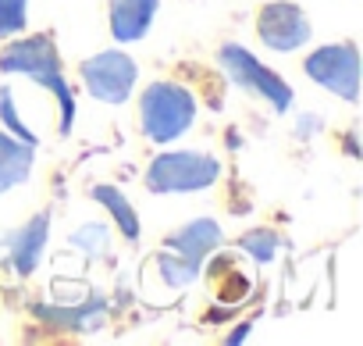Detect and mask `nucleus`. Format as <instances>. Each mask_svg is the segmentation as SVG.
<instances>
[{
  "label": "nucleus",
  "mask_w": 363,
  "mask_h": 346,
  "mask_svg": "<svg viewBox=\"0 0 363 346\" xmlns=\"http://www.w3.org/2000/svg\"><path fill=\"white\" fill-rule=\"evenodd\" d=\"M0 118H4V125H8L18 139H26V143H33V146H36V136H33V132L26 129V121L15 114V100H11V90H8V86L0 90Z\"/></svg>",
  "instance_id": "17"
},
{
  "label": "nucleus",
  "mask_w": 363,
  "mask_h": 346,
  "mask_svg": "<svg viewBox=\"0 0 363 346\" xmlns=\"http://www.w3.org/2000/svg\"><path fill=\"white\" fill-rule=\"evenodd\" d=\"M47 232H50V218H47V215H36L22 232L11 236V264H15L18 275L36 271V264H40V257H43Z\"/></svg>",
  "instance_id": "10"
},
{
  "label": "nucleus",
  "mask_w": 363,
  "mask_h": 346,
  "mask_svg": "<svg viewBox=\"0 0 363 346\" xmlns=\"http://www.w3.org/2000/svg\"><path fill=\"white\" fill-rule=\"evenodd\" d=\"M43 318H50V321H57V325H65V328H86V332H93L96 325H100V314H104V300L100 296H93L89 303H82V307H68V310H40Z\"/></svg>",
  "instance_id": "13"
},
{
  "label": "nucleus",
  "mask_w": 363,
  "mask_h": 346,
  "mask_svg": "<svg viewBox=\"0 0 363 346\" xmlns=\"http://www.w3.org/2000/svg\"><path fill=\"white\" fill-rule=\"evenodd\" d=\"M160 271H164V279L171 282V286H189L193 279H196V271H200V264H193V261H186V257H171V254H164L160 257Z\"/></svg>",
  "instance_id": "14"
},
{
  "label": "nucleus",
  "mask_w": 363,
  "mask_h": 346,
  "mask_svg": "<svg viewBox=\"0 0 363 346\" xmlns=\"http://www.w3.org/2000/svg\"><path fill=\"white\" fill-rule=\"evenodd\" d=\"M306 75L331 90L342 100H356V86H359V50L356 43H335V47H320L317 54L306 58Z\"/></svg>",
  "instance_id": "5"
},
{
  "label": "nucleus",
  "mask_w": 363,
  "mask_h": 346,
  "mask_svg": "<svg viewBox=\"0 0 363 346\" xmlns=\"http://www.w3.org/2000/svg\"><path fill=\"white\" fill-rule=\"evenodd\" d=\"M93 197L114 215V222L121 225L125 239H139V218H135L132 204L121 197V190H114V186H93Z\"/></svg>",
  "instance_id": "12"
},
{
  "label": "nucleus",
  "mask_w": 363,
  "mask_h": 346,
  "mask_svg": "<svg viewBox=\"0 0 363 346\" xmlns=\"http://www.w3.org/2000/svg\"><path fill=\"white\" fill-rule=\"evenodd\" d=\"M221 243V225L214 218H196L189 225H182L174 236H171V250L182 254L193 264H203V257Z\"/></svg>",
  "instance_id": "9"
},
{
  "label": "nucleus",
  "mask_w": 363,
  "mask_h": 346,
  "mask_svg": "<svg viewBox=\"0 0 363 346\" xmlns=\"http://www.w3.org/2000/svg\"><path fill=\"white\" fill-rule=\"evenodd\" d=\"M72 247H79L89 257H100L107 250V229L104 225H82L79 232H72Z\"/></svg>",
  "instance_id": "16"
},
{
  "label": "nucleus",
  "mask_w": 363,
  "mask_h": 346,
  "mask_svg": "<svg viewBox=\"0 0 363 346\" xmlns=\"http://www.w3.org/2000/svg\"><path fill=\"white\" fill-rule=\"evenodd\" d=\"M0 72L8 75H26L33 82H40L43 90H50L61 104V132L72 129V118H75V97L65 82V72H61V58H57V47L50 36H33V40H18V43H8L0 50Z\"/></svg>",
  "instance_id": "1"
},
{
  "label": "nucleus",
  "mask_w": 363,
  "mask_h": 346,
  "mask_svg": "<svg viewBox=\"0 0 363 346\" xmlns=\"http://www.w3.org/2000/svg\"><path fill=\"white\" fill-rule=\"evenodd\" d=\"M242 250H250L257 261H271V257L278 254V236L267 232V229H257V232H250V236L242 239Z\"/></svg>",
  "instance_id": "18"
},
{
  "label": "nucleus",
  "mask_w": 363,
  "mask_h": 346,
  "mask_svg": "<svg viewBox=\"0 0 363 346\" xmlns=\"http://www.w3.org/2000/svg\"><path fill=\"white\" fill-rule=\"evenodd\" d=\"M196 118V100L189 90H182L178 82H153L146 86L143 100H139V121L146 139L153 143H171L186 132Z\"/></svg>",
  "instance_id": "2"
},
{
  "label": "nucleus",
  "mask_w": 363,
  "mask_h": 346,
  "mask_svg": "<svg viewBox=\"0 0 363 346\" xmlns=\"http://www.w3.org/2000/svg\"><path fill=\"white\" fill-rule=\"evenodd\" d=\"M157 15V0H111V33L118 43H135L146 36Z\"/></svg>",
  "instance_id": "8"
},
{
  "label": "nucleus",
  "mask_w": 363,
  "mask_h": 346,
  "mask_svg": "<svg viewBox=\"0 0 363 346\" xmlns=\"http://www.w3.org/2000/svg\"><path fill=\"white\" fill-rule=\"evenodd\" d=\"M82 82L86 90L100 100V104H125L132 97V86H135V61L121 50H100L93 58L82 61Z\"/></svg>",
  "instance_id": "4"
},
{
  "label": "nucleus",
  "mask_w": 363,
  "mask_h": 346,
  "mask_svg": "<svg viewBox=\"0 0 363 346\" xmlns=\"http://www.w3.org/2000/svg\"><path fill=\"white\" fill-rule=\"evenodd\" d=\"M218 58H221V68H225L239 86H246V90L260 93L271 107L289 111V104H292V90H289V82H285L278 72L264 68L250 50H242V47H235V43L221 47V54H218Z\"/></svg>",
  "instance_id": "6"
},
{
  "label": "nucleus",
  "mask_w": 363,
  "mask_h": 346,
  "mask_svg": "<svg viewBox=\"0 0 363 346\" xmlns=\"http://www.w3.org/2000/svg\"><path fill=\"white\" fill-rule=\"evenodd\" d=\"M33 171V143L0 132V193L15 190Z\"/></svg>",
  "instance_id": "11"
},
{
  "label": "nucleus",
  "mask_w": 363,
  "mask_h": 346,
  "mask_svg": "<svg viewBox=\"0 0 363 346\" xmlns=\"http://www.w3.org/2000/svg\"><path fill=\"white\" fill-rule=\"evenodd\" d=\"M29 0H0V36H15L26 29Z\"/></svg>",
  "instance_id": "15"
},
{
  "label": "nucleus",
  "mask_w": 363,
  "mask_h": 346,
  "mask_svg": "<svg viewBox=\"0 0 363 346\" xmlns=\"http://www.w3.org/2000/svg\"><path fill=\"white\" fill-rule=\"evenodd\" d=\"M257 33L271 50L289 54V50H296L310 40V18L296 4H289V0H274V4H264Z\"/></svg>",
  "instance_id": "7"
},
{
  "label": "nucleus",
  "mask_w": 363,
  "mask_h": 346,
  "mask_svg": "<svg viewBox=\"0 0 363 346\" xmlns=\"http://www.w3.org/2000/svg\"><path fill=\"white\" fill-rule=\"evenodd\" d=\"M221 175V164L211 153H193V150H178V153H160L150 171H146V186L153 193H200L214 186Z\"/></svg>",
  "instance_id": "3"
}]
</instances>
